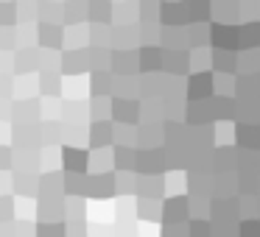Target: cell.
<instances>
[{
    "instance_id": "obj_47",
    "label": "cell",
    "mask_w": 260,
    "mask_h": 237,
    "mask_svg": "<svg viewBox=\"0 0 260 237\" xmlns=\"http://www.w3.org/2000/svg\"><path fill=\"white\" fill-rule=\"evenodd\" d=\"M159 0H140V25H151L159 20Z\"/></svg>"
},
{
    "instance_id": "obj_28",
    "label": "cell",
    "mask_w": 260,
    "mask_h": 237,
    "mask_svg": "<svg viewBox=\"0 0 260 237\" xmlns=\"http://www.w3.org/2000/svg\"><path fill=\"white\" fill-rule=\"evenodd\" d=\"M62 192H64V176L45 170L40 176V195H62Z\"/></svg>"
},
{
    "instance_id": "obj_27",
    "label": "cell",
    "mask_w": 260,
    "mask_h": 237,
    "mask_svg": "<svg viewBox=\"0 0 260 237\" xmlns=\"http://www.w3.org/2000/svg\"><path fill=\"white\" fill-rule=\"evenodd\" d=\"M238 59L241 56L235 51H218V48H213V70L215 73H235Z\"/></svg>"
},
{
    "instance_id": "obj_40",
    "label": "cell",
    "mask_w": 260,
    "mask_h": 237,
    "mask_svg": "<svg viewBox=\"0 0 260 237\" xmlns=\"http://www.w3.org/2000/svg\"><path fill=\"white\" fill-rule=\"evenodd\" d=\"M118 192L120 195L140 192V173H137V170H123V173H118Z\"/></svg>"
},
{
    "instance_id": "obj_51",
    "label": "cell",
    "mask_w": 260,
    "mask_h": 237,
    "mask_svg": "<svg viewBox=\"0 0 260 237\" xmlns=\"http://www.w3.org/2000/svg\"><path fill=\"white\" fill-rule=\"evenodd\" d=\"M115 142H120V145H137V131L132 129V123L115 126Z\"/></svg>"
},
{
    "instance_id": "obj_60",
    "label": "cell",
    "mask_w": 260,
    "mask_h": 237,
    "mask_svg": "<svg viewBox=\"0 0 260 237\" xmlns=\"http://www.w3.org/2000/svg\"><path fill=\"white\" fill-rule=\"evenodd\" d=\"M68 237H87L84 220H79V223H73V220H70V223H68Z\"/></svg>"
},
{
    "instance_id": "obj_33",
    "label": "cell",
    "mask_w": 260,
    "mask_h": 237,
    "mask_svg": "<svg viewBox=\"0 0 260 237\" xmlns=\"http://www.w3.org/2000/svg\"><path fill=\"white\" fill-rule=\"evenodd\" d=\"M64 45H68L70 51H76V48H87V45H90V28H87L84 23H81V25H70L68 36H64Z\"/></svg>"
},
{
    "instance_id": "obj_45",
    "label": "cell",
    "mask_w": 260,
    "mask_h": 237,
    "mask_svg": "<svg viewBox=\"0 0 260 237\" xmlns=\"http://www.w3.org/2000/svg\"><path fill=\"white\" fill-rule=\"evenodd\" d=\"M112 67V48H90V70Z\"/></svg>"
},
{
    "instance_id": "obj_2",
    "label": "cell",
    "mask_w": 260,
    "mask_h": 237,
    "mask_svg": "<svg viewBox=\"0 0 260 237\" xmlns=\"http://www.w3.org/2000/svg\"><path fill=\"white\" fill-rule=\"evenodd\" d=\"M190 195H171L162 201V220L165 223H187L190 220Z\"/></svg>"
},
{
    "instance_id": "obj_50",
    "label": "cell",
    "mask_w": 260,
    "mask_h": 237,
    "mask_svg": "<svg viewBox=\"0 0 260 237\" xmlns=\"http://www.w3.org/2000/svg\"><path fill=\"white\" fill-rule=\"evenodd\" d=\"M235 81L232 73H215V95H235Z\"/></svg>"
},
{
    "instance_id": "obj_14",
    "label": "cell",
    "mask_w": 260,
    "mask_h": 237,
    "mask_svg": "<svg viewBox=\"0 0 260 237\" xmlns=\"http://www.w3.org/2000/svg\"><path fill=\"white\" fill-rule=\"evenodd\" d=\"M235 142L246 151H260V123H238Z\"/></svg>"
},
{
    "instance_id": "obj_10",
    "label": "cell",
    "mask_w": 260,
    "mask_h": 237,
    "mask_svg": "<svg viewBox=\"0 0 260 237\" xmlns=\"http://www.w3.org/2000/svg\"><path fill=\"white\" fill-rule=\"evenodd\" d=\"M90 70V48H76V51H64L62 53V73L64 75H76Z\"/></svg>"
},
{
    "instance_id": "obj_21",
    "label": "cell",
    "mask_w": 260,
    "mask_h": 237,
    "mask_svg": "<svg viewBox=\"0 0 260 237\" xmlns=\"http://www.w3.org/2000/svg\"><path fill=\"white\" fill-rule=\"evenodd\" d=\"M90 20V0H68L64 3V25H81Z\"/></svg>"
},
{
    "instance_id": "obj_30",
    "label": "cell",
    "mask_w": 260,
    "mask_h": 237,
    "mask_svg": "<svg viewBox=\"0 0 260 237\" xmlns=\"http://www.w3.org/2000/svg\"><path fill=\"white\" fill-rule=\"evenodd\" d=\"M112 14H115V6L109 3V0H90V23L109 25Z\"/></svg>"
},
{
    "instance_id": "obj_3",
    "label": "cell",
    "mask_w": 260,
    "mask_h": 237,
    "mask_svg": "<svg viewBox=\"0 0 260 237\" xmlns=\"http://www.w3.org/2000/svg\"><path fill=\"white\" fill-rule=\"evenodd\" d=\"M159 23L162 25H187L190 23L187 0H165L162 6H159Z\"/></svg>"
},
{
    "instance_id": "obj_5",
    "label": "cell",
    "mask_w": 260,
    "mask_h": 237,
    "mask_svg": "<svg viewBox=\"0 0 260 237\" xmlns=\"http://www.w3.org/2000/svg\"><path fill=\"white\" fill-rule=\"evenodd\" d=\"M62 170L64 173H87L90 170V151L87 148H62Z\"/></svg>"
},
{
    "instance_id": "obj_17",
    "label": "cell",
    "mask_w": 260,
    "mask_h": 237,
    "mask_svg": "<svg viewBox=\"0 0 260 237\" xmlns=\"http://www.w3.org/2000/svg\"><path fill=\"white\" fill-rule=\"evenodd\" d=\"M238 48L241 51H257L260 48V23L246 20L243 25H238Z\"/></svg>"
},
{
    "instance_id": "obj_29",
    "label": "cell",
    "mask_w": 260,
    "mask_h": 237,
    "mask_svg": "<svg viewBox=\"0 0 260 237\" xmlns=\"http://www.w3.org/2000/svg\"><path fill=\"white\" fill-rule=\"evenodd\" d=\"M62 75L64 73H48V70H40V92L45 98H59L62 92Z\"/></svg>"
},
{
    "instance_id": "obj_8",
    "label": "cell",
    "mask_w": 260,
    "mask_h": 237,
    "mask_svg": "<svg viewBox=\"0 0 260 237\" xmlns=\"http://www.w3.org/2000/svg\"><path fill=\"white\" fill-rule=\"evenodd\" d=\"M37 31H40V48L42 51H62L64 48L68 31H64L59 23H40Z\"/></svg>"
},
{
    "instance_id": "obj_53",
    "label": "cell",
    "mask_w": 260,
    "mask_h": 237,
    "mask_svg": "<svg viewBox=\"0 0 260 237\" xmlns=\"http://www.w3.org/2000/svg\"><path fill=\"white\" fill-rule=\"evenodd\" d=\"M14 48H17V25L14 28L0 25V51H14Z\"/></svg>"
},
{
    "instance_id": "obj_31",
    "label": "cell",
    "mask_w": 260,
    "mask_h": 237,
    "mask_svg": "<svg viewBox=\"0 0 260 237\" xmlns=\"http://www.w3.org/2000/svg\"><path fill=\"white\" fill-rule=\"evenodd\" d=\"M165 190V179L162 176H140V198H159Z\"/></svg>"
},
{
    "instance_id": "obj_55",
    "label": "cell",
    "mask_w": 260,
    "mask_h": 237,
    "mask_svg": "<svg viewBox=\"0 0 260 237\" xmlns=\"http://www.w3.org/2000/svg\"><path fill=\"white\" fill-rule=\"evenodd\" d=\"M12 218H14L12 195H0V223H12Z\"/></svg>"
},
{
    "instance_id": "obj_9",
    "label": "cell",
    "mask_w": 260,
    "mask_h": 237,
    "mask_svg": "<svg viewBox=\"0 0 260 237\" xmlns=\"http://www.w3.org/2000/svg\"><path fill=\"white\" fill-rule=\"evenodd\" d=\"M213 42L210 45L218 48V51H238V25L232 23H213Z\"/></svg>"
},
{
    "instance_id": "obj_41",
    "label": "cell",
    "mask_w": 260,
    "mask_h": 237,
    "mask_svg": "<svg viewBox=\"0 0 260 237\" xmlns=\"http://www.w3.org/2000/svg\"><path fill=\"white\" fill-rule=\"evenodd\" d=\"M90 48H112V28L109 25H90Z\"/></svg>"
},
{
    "instance_id": "obj_11",
    "label": "cell",
    "mask_w": 260,
    "mask_h": 237,
    "mask_svg": "<svg viewBox=\"0 0 260 237\" xmlns=\"http://www.w3.org/2000/svg\"><path fill=\"white\" fill-rule=\"evenodd\" d=\"M190 56H193L190 51H165V56H162V73H168V75H185L187 70H193Z\"/></svg>"
},
{
    "instance_id": "obj_24",
    "label": "cell",
    "mask_w": 260,
    "mask_h": 237,
    "mask_svg": "<svg viewBox=\"0 0 260 237\" xmlns=\"http://www.w3.org/2000/svg\"><path fill=\"white\" fill-rule=\"evenodd\" d=\"M123 170H137V148L135 145L115 148V173H123Z\"/></svg>"
},
{
    "instance_id": "obj_32",
    "label": "cell",
    "mask_w": 260,
    "mask_h": 237,
    "mask_svg": "<svg viewBox=\"0 0 260 237\" xmlns=\"http://www.w3.org/2000/svg\"><path fill=\"white\" fill-rule=\"evenodd\" d=\"M115 98H135L140 95V78H132V75H115Z\"/></svg>"
},
{
    "instance_id": "obj_4",
    "label": "cell",
    "mask_w": 260,
    "mask_h": 237,
    "mask_svg": "<svg viewBox=\"0 0 260 237\" xmlns=\"http://www.w3.org/2000/svg\"><path fill=\"white\" fill-rule=\"evenodd\" d=\"M31 70H42V48H17L14 51V73L28 75Z\"/></svg>"
},
{
    "instance_id": "obj_46",
    "label": "cell",
    "mask_w": 260,
    "mask_h": 237,
    "mask_svg": "<svg viewBox=\"0 0 260 237\" xmlns=\"http://www.w3.org/2000/svg\"><path fill=\"white\" fill-rule=\"evenodd\" d=\"M37 237H68V223H62V220H42V223H37Z\"/></svg>"
},
{
    "instance_id": "obj_56",
    "label": "cell",
    "mask_w": 260,
    "mask_h": 237,
    "mask_svg": "<svg viewBox=\"0 0 260 237\" xmlns=\"http://www.w3.org/2000/svg\"><path fill=\"white\" fill-rule=\"evenodd\" d=\"M190 223V220H187ZM187 223H165L162 226V237H190Z\"/></svg>"
},
{
    "instance_id": "obj_6",
    "label": "cell",
    "mask_w": 260,
    "mask_h": 237,
    "mask_svg": "<svg viewBox=\"0 0 260 237\" xmlns=\"http://www.w3.org/2000/svg\"><path fill=\"white\" fill-rule=\"evenodd\" d=\"M115 192H118V173L104 170V173L90 176V187H87V195L90 198H109Z\"/></svg>"
},
{
    "instance_id": "obj_57",
    "label": "cell",
    "mask_w": 260,
    "mask_h": 237,
    "mask_svg": "<svg viewBox=\"0 0 260 237\" xmlns=\"http://www.w3.org/2000/svg\"><path fill=\"white\" fill-rule=\"evenodd\" d=\"M14 231H17V237H37V226L31 223L28 218L14 220Z\"/></svg>"
},
{
    "instance_id": "obj_48",
    "label": "cell",
    "mask_w": 260,
    "mask_h": 237,
    "mask_svg": "<svg viewBox=\"0 0 260 237\" xmlns=\"http://www.w3.org/2000/svg\"><path fill=\"white\" fill-rule=\"evenodd\" d=\"M0 25H6V28H14V25H20L17 20V0H0Z\"/></svg>"
},
{
    "instance_id": "obj_26",
    "label": "cell",
    "mask_w": 260,
    "mask_h": 237,
    "mask_svg": "<svg viewBox=\"0 0 260 237\" xmlns=\"http://www.w3.org/2000/svg\"><path fill=\"white\" fill-rule=\"evenodd\" d=\"M140 42V28L135 25H120V28H112V48H135Z\"/></svg>"
},
{
    "instance_id": "obj_20",
    "label": "cell",
    "mask_w": 260,
    "mask_h": 237,
    "mask_svg": "<svg viewBox=\"0 0 260 237\" xmlns=\"http://www.w3.org/2000/svg\"><path fill=\"white\" fill-rule=\"evenodd\" d=\"M137 145H140V148H159V145H165V137H162L159 123H143L140 129H137Z\"/></svg>"
},
{
    "instance_id": "obj_25",
    "label": "cell",
    "mask_w": 260,
    "mask_h": 237,
    "mask_svg": "<svg viewBox=\"0 0 260 237\" xmlns=\"http://www.w3.org/2000/svg\"><path fill=\"white\" fill-rule=\"evenodd\" d=\"M40 23H64V3L59 0H40Z\"/></svg>"
},
{
    "instance_id": "obj_38",
    "label": "cell",
    "mask_w": 260,
    "mask_h": 237,
    "mask_svg": "<svg viewBox=\"0 0 260 237\" xmlns=\"http://www.w3.org/2000/svg\"><path fill=\"white\" fill-rule=\"evenodd\" d=\"M90 168H101L104 170H115V151H107V148H92L90 151Z\"/></svg>"
},
{
    "instance_id": "obj_16",
    "label": "cell",
    "mask_w": 260,
    "mask_h": 237,
    "mask_svg": "<svg viewBox=\"0 0 260 237\" xmlns=\"http://www.w3.org/2000/svg\"><path fill=\"white\" fill-rule=\"evenodd\" d=\"M87 137H90V148H107L115 142V126L109 123V120L92 123L90 131H87Z\"/></svg>"
},
{
    "instance_id": "obj_42",
    "label": "cell",
    "mask_w": 260,
    "mask_h": 237,
    "mask_svg": "<svg viewBox=\"0 0 260 237\" xmlns=\"http://www.w3.org/2000/svg\"><path fill=\"white\" fill-rule=\"evenodd\" d=\"M238 73H243V75L260 73V48L257 51H243V56L238 59Z\"/></svg>"
},
{
    "instance_id": "obj_18",
    "label": "cell",
    "mask_w": 260,
    "mask_h": 237,
    "mask_svg": "<svg viewBox=\"0 0 260 237\" xmlns=\"http://www.w3.org/2000/svg\"><path fill=\"white\" fill-rule=\"evenodd\" d=\"M12 179H14V192H17V195H23V198L40 195V179H37V173H31V170H17Z\"/></svg>"
},
{
    "instance_id": "obj_61",
    "label": "cell",
    "mask_w": 260,
    "mask_h": 237,
    "mask_svg": "<svg viewBox=\"0 0 260 237\" xmlns=\"http://www.w3.org/2000/svg\"><path fill=\"white\" fill-rule=\"evenodd\" d=\"M3 117H12V103H9V98H0V120Z\"/></svg>"
},
{
    "instance_id": "obj_35",
    "label": "cell",
    "mask_w": 260,
    "mask_h": 237,
    "mask_svg": "<svg viewBox=\"0 0 260 237\" xmlns=\"http://www.w3.org/2000/svg\"><path fill=\"white\" fill-rule=\"evenodd\" d=\"M90 176L87 173H64V192L68 195H87Z\"/></svg>"
},
{
    "instance_id": "obj_34",
    "label": "cell",
    "mask_w": 260,
    "mask_h": 237,
    "mask_svg": "<svg viewBox=\"0 0 260 237\" xmlns=\"http://www.w3.org/2000/svg\"><path fill=\"white\" fill-rule=\"evenodd\" d=\"M115 20H120V25L140 20V0H123L120 6H115Z\"/></svg>"
},
{
    "instance_id": "obj_39",
    "label": "cell",
    "mask_w": 260,
    "mask_h": 237,
    "mask_svg": "<svg viewBox=\"0 0 260 237\" xmlns=\"http://www.w3.org/2000/svg\"><path fill=\"white\" fill-rule=\"evenodd\" d=\"M137 215H140L143 220H159L162 218V201H159V198H140Z\"/></svg>"
},
{
    "instance_id": "obj_49",
    "label": "cell",
    "mask_w": 260,
    "mask_h": 237,
    "mask_svg": "<svg viewBox=\"0 0 260 237\" xmlns=\"http://www.w3.org/2000/svg\"><path fill=\"white\" fill-rule=\"evenodd\" d=\"M64 215H68V220H84V198L68 195V201H64Z\"/></svg>"
},
{
    "instance_id": "obj_7",
    "label": "cell",
    "mask_w": 260,
    "mask_h": 237,
    "mask_svg": "<svg viewBox=\"0 0 260 237\" xmlns=\"http://www.w3.org/2000/svg\"><path fill=\"white\" fill-rule=\"evenodd\" d=\"M137 70H140V51H132V48L112 51V73L115 75H135Z\"/></svg>"
},
{
    "instance_id": "obj_23",
    "label": "cell",
    "mask_w": 260,
    "mask_h": 237,
    "mask_svg": "<svg viewBox=\"0 0 260 237\" xmlns=\"http://www.w3.org/2000/svg\"><path fill=\"white\" fill-rule=\"evenodd\" d=\"M210 109H213V120H232V117H235V109H238V98H232V95H213Z\"/></svg>"
},
{
    "instance_id": "obj_1",
    "label": "cell",
    "mask_w": 260,
    "mask_h": 237,
    "mask_svg": "<svg viewBox=\"0 0 260 237\" xmlns=\"http://www.w3.org/2000/svg\"><path fill=\"white\" fill-rule=\"evenodd\" d=\"M215 95V73L196 70L187 78V101H210Z\"/></svg>"
},
{
    "instance_id": "obj_37",
    "label": "cell",
    "mask_w": 260,
    "mask_h": 237,
    "mask_svg": "<svg viewBox=\"0 0 260 237\" xmlns=\"http://www.w3.org/2000/svg\"><path fill=\"white\" fill-rule=\"evenodd\" d=\"M87 112H90L92 120H107L109 114H112V101H109V95H92V101L87 103Z\"/></svg>"
},
{
    "instance_id": "obj_36",
    "label": "cell",
    "mask_w": 260,
    "mask_h": 237,
    "mask_svg": "<svg viewBox=\"0 0 260 237\" xmlns=\"http://www.w3.org/2000/svg\"><path fill=\"white\" fill-rule=\"evenodd\" d=\"M187 6H190V23H210L213 20V3L210 0H187Z\"/></svg>"
},
{
    "instance_id": "obj_59",
    "label": "cell",
    "mask_w": 260,
    "mask_h": 237,
    "mask_svg": "<svg viewBox=\"0 0 260 237\" xmlns=\"http://www.w3.org/2000/svg\"><path fill=\"white\" fill-rule=\"evenodd\" d=\"M12 90H14V84H12V75L0 73V98H9V95H12Z\"/></svg>"
},
{
    "instance_id": "obj_54",
    "label": "cell",
    "mask_w": 260,
    "mask_h": 237,
    "mask_svg": "<svg viewBox=\"0 0 260 237\" xmlns=\"http://www.w3.org/2000/svg\"><path fill=\"white\" fill-rule=\"evenodd\" d=\"M238 231H241V237H260V223L254 218H243L238 223Z\"/></svg>"
},
{
    "instance_id": "obj_43",
    "label": "cell",
    "mask_w": 260,
    "mask_h": 237,
    "mask_svg": "<svg viewBox=\"0 0 260 237\" xmlns=\"http://www.w3.org/2000/svg\"><path fill=\"white\" fill-rule=\"evenodd\" d=\"M40 134H42V142H45V145H51V142H62V134H68V126H64L62 120H56V123H42Z\"/></svg>"
},
{
    "instance_id": "obj_15",
    "label": "cell",
    "mask_w": 260,
    "mask_h": 237,
    "mask_svg": "<svg viewBox=\"0 0 260 237\" xmlns=\"http://www.w3.org/2000/svg\"><path fill=\"white\" fill-rule=\"evenodd\" d=\"M162 56H165L162 45H143L140 48V70L143 73H159L162 70Z\"/></svg>"
},
{
    "instance_id": "obj_22",
    "label": "cell",
    "mask_w": 260,
    "mask_h": 237,
    "mask_svg": "<svg viewBox=\"0 0 260 237\" xmlns=\"http://www.w3.org/2000/svg\"><path fill=\"white\" fill-rule=\"evenodd\" d=\"M162 87H165V73H143L140 75V95L146 98H162Z\"/></svg>"
},
{
    "instance_id": "obj_44",
    "label": "cell",
    "mask_w": 260,
    "mask_h": 237,
    "mask_svg": "<svg viewBox=\"0 0 260 237\" xmlns=\"http://www.w3.org/2000/svg\"><path fill=\"white\" fill-rule=\"evenodd\" d=\"M238 195H260V176L238 173Z\"/></svg>"
},
{
    "instance_id": "obj_52",
    "label": "cell",
    "mask_w": 260,
    "mask_h": 237,
    "mask_svg": "<svg viewBox=\"0 0 260 237\" xmlns=\"http://www.w3.org/2000/svg\"><path fill=\"white\" fill-rule=\"evenodd\" d=\"M187 229H190V237H213V223L204 218H190Z\"/></svg>"
},
{
    "instance_id": "obj_58",
    "label": "cell",
    "mask_w": 260,
    "mask_h": 237,
    "mask_svg": "<svg viewBox=\"0 0 260 237\" xmlns=\"http://www.w3.org/2000/svg\"><path fill=\"white\" fill-rule=\"evenodd\" d=\"M12 159H14L12 145H0V173H6V170L12 168Z\"/></svg>"
},
{
    "instance_id": "obj_19",
    "label": "cell",
    "mask_w": 260,
    "mask_h": 237,
    "mask_svg": "<svg viewBox=\"0 0 260 237\" xmlns=\"http://www.w3.org/2000/svg\"><path fill=\"white\" fill-rule=\"evenodd\" d=\"M90 92L92 95H109L112 98V92H115V73L112 70H92Z\"/></svg>"
},
{
    "instance_id": "obj_12",
    "label": "cell",
    "mask_w": 260,
    "mask_h": 237,
    "mask_svg": "<svg viewBox=\"0 0 260 237\" xmlns=\"http://www.w3.org/2000/svg\"><path fill=\"white\" fill-rule=\"evenodd\" d=\"M140 103L135 98H112V117L118 123H132L135 126L140 120Z\"/></svg>"
},
{
    "instance_id": "obj_13",
    "label": "cell",
    "mask_w": 260,
    "mask_h": 237,
    "mask_svg": "<svg viewBox=\"0 0 260 237\" xmlns=\"http://www.w3.org/2000/svg\"><path fill=\"white\" fill-rule=\"evenodd\" d=\"M37 215H40V220H62V218H68V215H64L62 195H40Z\"/></svg>"
}]
</instances>
